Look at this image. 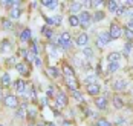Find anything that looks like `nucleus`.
Returning <instances> with one entry per match:
<instances>
[{
  "label": "nucleus",
  "instance_id": "obj_22",
  "mask_svg": "<svg viewBox=\"0 0 133 126\" xmlns=\"http://www.w3.org/2000/svg\"><path fill=\"white\" fill-rule=\"evenodd\" d=\"M119 69V62H115V63H109V66H107V71L109 72H115V71Z\"/></svg>",
  "mask_w": 133,
  "mask_h": 126
},
{
  "label": "nucleus",
  "instance_id": "obj_12",
  "mask_svg": "<svg viewBox=\"0 0 133 126\" xmlns=\"http://www.w3.org/2000/svg\"><path fill=\"white\" fill-rule=\"evenodd\" d=\"M20 40H22V42H29V40H31V29H23V31H22Z\"/></svg>",
  "mask_w": 133,
  "mask_h": 126
},
{
  "label": "nucleus",
  "instance_id": "obj_28",
  "mask_svg": "<svg viewBox=\"0 0 133 126\" xmlns=\"http://www.w3.org/2000/svg\"><path fill=\"white\" fill-rule=\"evenodd\" d=\"M93 56V51L90 49V48H84L83 49V57H86V58H92Z\"/></svg>",
  "mask_w": 133,
  "mask_h": 126
},
{
  "label": "nucleus",
  "instance_id": "obj_47",
  "mask_svg": "<svg viewBox=\"0 0 133 126\" xmlns=\"http://www.w3.org/2000/svg\"><path fill=\"white\" fill-rule=\"evenodd\" d=\"M0 126H3V125H0Z\"/></svg>",
  "mask_w": 133,
  "mask_h": 126
},
{
  "label": "nucleus",
  "instance_id": "obj_8",
  "mask_svg": "<svg viewBox=\"0 0 133 126\" xmlns=\"http://www.w3.org/2000/svg\"><path fill=\"white\" fill-rule=\"evenodd\" d=\"M15 88H17V92H18V94H26V83H25L22 79L15 82Z\"/></svg>",
  "mask_w": 133,
  "mask_h": 126
},
{
  "label": "nucleus",
  "instance_id": "obj_36",
  "mask_svg": "<svg viewBox=\"0 0 133 126\" xmlns=\"http://www.w3.org/2000/svg\"><path fill=\"white\" fill-rule=\"evenodd\" d=\"M124 15H125V17H133V6H129V8L125 9Z\"/></svg>",
  "mask_w": 133,
  "mask_h": 126
},
{
  "label": "nucleus",
  "instance_id": "obj_25",
  "mask_svg": "<svg viewBox=\"0 0 133 126\" xmlns=\"http://www.w3.org/2000/svg\"><path fill=\"white\" fill-rule=\"evenodd\" d=\"M2 85H3V86H9V85H11V77H9V74H3V77H2Z\"/></svg>",
  "mask_w": 133,
  "mask_h": 126
},
{
  "label": "nucleus",
  "instance_id": "obj_2",
  "mask_svg": "<svg viewBox=\"0 0 133 126\" xmlns=\"http://www.w3.org/2000/svg\"><path fill=\"white\" fill-rule=\"evenodd\" d=\"M110 42H112V39H110V34H109V32H99V34H98V39H96L98 46L104 48V46H107Z\"/></svg>",
  "mask_w": 133,
  "mask_h": 126
},
{
  "label": "nucleus",
  "instance_id": "obj_19",
  "mask_svg": "<svg viewBox=\"0 0 133 126\" xmlns=\"http://www.w3.org/2000/svg\"><path fill=\"white\" fill-rule=\"evenodd\" d=\"M63 72H64V75H66L67 79H69V77H74V69H72L69 65H64V66H63Z\"/></svg>",
  "mask_w": 133,
  "mask_h": 126
},
{
  "label": "nucleus",
  "instance_id": "obj_30",
  "mask_svg": "<svg viewBox=\"0 0 133 126\" xmlns=\"http://www.w3.org/2000/svg\"><path fill=\"white\" fill-rule=\"evenodd\" d=\"M72 94H74V97L77 98V100H78V101H83V94H81L80 91H78V89H74V91H72Z\"/></svg>",
  "mask_w": 133,
  "mask_h": 126
},
{
  "label": "nucleus",
  "instance_id": "obj_37",
  "mask_svg": "<svg viewBox=\"0 0 133 126\" xmlns=\"http://www.w3.org/2000/svg\"><path fill=\"white\" fill-rule=\"evenodd\" d=\"M95 79H96V75H89V77H87V79H86V83H87V85L96 83V82H95Z\"/></svg>",
  "mask_w": 133,
  "mask_h": 126
},
{
  "label": "nucleus",
  "instance_id": "obj_16",
  "mask_svg": "<svg viewBox=\"0 0 133 126\" xmlns=\"http://www.w3.org/2000/svg\"><path fill=\"white\" fill-rule=\"evenodd\" d=\"M113 105H115L116 109H121V108L124 106V101H122V98H121L119 95H115V97H113Z\"/></svg>",
  "mask_w": 133,
  "mask_h": 126
},
{
  "label": "nucleus",
  "instance_id": "obj_17",
  "mask_svg": "<svg viewBox=\"0 0 133 126\" xmlns=\"http://www.w3.org/2000/svg\"><path fill=\"white\" fill-rule=\"evenodd\" d=\"M11 49H12V45H11V42L3 40V43H2V51H3V52H11Z\"/></svg>",
  "mask_w": 133,
  "mask_h": 126
},
{
  "label": "nucleus",
  "instance_id": "obj_35",
  "mask_svg": "<svg viewBox=\"0 0 133 126\" xmlns=\"http://www.w3.org/2000/svg\"><path fill=\"white\" fill-rule=\"evenodd\" d=\"M124 13H125V6H124V5H119L118 9H116V14L118 15H124Z\"/></svg>",
  "mask_w": 133,
  "mask_h": 126
},
{
  "label": "nucleus",
  "instance_id": "obj_42",
  "mask_svg": "<svg viewBox=\"0 0 133 126\" xmlns=\"http://www.w3.org/2000/svg\"><path fill=\"white\" fill-rule=\"evenodd\" d=\"M6 63H8V65H14V63H15V58H14V57L8 58V60H6Z\"/></svg>",
  "mask_w": 133,
  "mask_h": 126
},
{
  "label": "nucleus",
  "instance_id": "obj_6",
  "mask_svg": "<svg viewBox=\"0 0 133 126\" xmlns=\"http://www.w3.org/2000/svg\"><path fill=\"white\" fill-rule=\"evenodd\" d=\"M87 43H89V35H87V34H84V32L80 34V35H78V39H77V45L81 46V48L84 49V48L87 46Z\"/></svg>",
  "mask_w": 133,
  "mask_h": 126
},
{
  "label": "nucleus",
  "instance_id": "obj_14",
  "mask_svg": "<svg viewBox=\"0 0 133 126\" xmlns=\"http://www.w3.org/2000/svg\"><path fill=\"white\" fill-rule=\"evenodd\" d=\"M48 9H55L57 6H58V2H55V0H44V2H41Z\"/></svg>",
  "mask_w": 133,
  "mask_h": 126
},
{
  "label": "nucleus",
  "instance_id": "obj_26",
  "mask_svg": "<svg viewBox=\"0 0 133 126\" xmlns=\"http://www.w3.org/2000/svg\"><path fill=\"white\" fill-rule=\"evenodd\" d=\"M103 19H104V13H103V11H96L95 15L92 17V20H95V22H101Z\"/></svg>",
  "mask_w": 133,
  "mask_h": 126
},
{
  "label": "nucleus",
  "instance_id": "obj_32",
  "mask_svg": "<svg viewBox=\"0 0 133 126\" xmlns=\"http://www.w3.org/2000/svg\"><path fill=\"white\" fill-rule=\"evenodd\" d=\"M43 34H44L48 39H52V35H54L52 29H48V28H43Z\"/></svg>",
  "mask_w": 133,
  "mask_h": 126
},
{
  "label": "nucleus",
  "instance_id": "obj_40",
  "mask_svg": "<svg viewBox=\"0 0 133 126\" xmlns=\"http://www.w3.org/2000/svg\"><path fill=\"white\" fill-rule=\"evenodd\" d=\"M52 20H54V25H58V23H61V15H55Z\"/></svg>",
  "mask_w": 133,
  "mask_h": 126
},
{
  "label": "nucleus",
  "instance_id": "obj_44",
  "mask_svg": "<svg viewBox=\"0 0 133 126\" xmlns=\"http://www.w3.org/2000/svg\"><path fill=\"white\" fill-rule=\"evenodd\" d=\"M127 28H129V29H133V19H132V20H129V23H127Z\"/></svg>",
  "mask_w": 133,
  "mask_h": 126
},
{
  "label": "nucleus",
  "instance_id": "obj_29",
  "mask_svg": "<svg viewBox=\"0 0 133 126\" xmlns=\"http://www.w3.org/2000/svg\"><path fill=\"white\" fill-rule=\"evenodd\" d=\"M66 83L69 85V88L74 91V89H77V83H75V80H74V77H69V79H66Z\"/></svg>",
  "mask_w": 133,
  "mask_h": 126
},
{
  "label": "nucleus",
  "instance_id": "obj_13",
  "mask_svg": "<svg viewBox=\"0 0 133 126\" xmlns=\"http://www.w3.org/2000/svg\"><path fill=\"white\" fill-rule=\"evenodd\" d=\"M121 58V54L119 52H112V54H109L107 56V60H109V63H115V62H119Z\"/></svg>",
  "mask_w": 133,
  "mask_h": 126
},
{
  "label": "nucleus",
  "instance_id": "obj_39",
  "mask_svg": "<svg viewBox=\"0 0 133 126\" xmlns=\"http://www.w3.org/2000/svg\"><path fill=\"white\" fill-rule=\"evenodd\" d=\"M25 114H26V112L23 111V108H20V109L17 111V117H18V118H23V117H25Z\"/></svg>",
  "mask_w": 133,
  "mask_h": 126
},
{
  "label": "nucleus",
  "instance_id": "obj_33",
  "mask_svg": "<svg viewBox=\"0 0 133 126\" xmlns=\"http://www.w3.org/2000/svg\"><path fill=\"white\" fill-rule=\"evenodd\" d=\"M48 72H49L52 77H57V75H58V71H57V68H55V66H51V68H48Z\"/></svg>",
  "mask_w": 133,
  "mask_h": 126
},
{
  "label": "nucleus",
  "instance_id": "obj_1",
  "mask_svg": "<svg viewBox=\"0 0 133 126\" xmlns=\"http://www.w3.org/2000/svg\"><path fill=\"white\" fill-rule=\"evenodd\" d=\"M109 34H110V39H112V40H116V39H119L121 35L124 34V31H122L121 26H118L116 23H112V25H110V29H109Z\"/></svg>",
  "mask_w": 133,
  "mask_h": 126
},
{
  "label": "nucleus",
  "instance_id": "obj_18",
  "mask_svg": "<svg viewBox=\"0 0 133 126\" xmlns=\"http://www.w3.org/2000/svg\"><path fill=\"white\" fill-rule=\"evenodd\" d=\"M81 6H83V2H72V5H70V11L72 13H77V11H80Z\"/></svg>",
  "mask_w": 133,
  "mask_h": 126
},
{
  "label": "nucleus",
  "instance_id": "obj_43",
  "mask_svg": "<svg viewBox=\"0 0 133 126\" xmlns=\"http://www.w3.org/2000/svg\"><path fill=\"white\" fill-rule=\"evenodd\" d=\"M34 63H35L37 66H41V60L38 58V57H35V60H34Z\"/></svg>",
  "mask_w": 133,
  "mask_h": 126
},
{
  "label": "nucleus",
  "instance_id": "obj_10",
  "mask_svg": "<svg viewBox=\"0 0 133 126\" xmlns=\"http://www.w3.org/2000/svg\"><path fill=\"white\" fill-rule=\"evenodd\" d=\"M125 86H127L125 80H116V82L113 83V89H115V91H124Z\"/></svg>",
  "mask_w": 133,
  "mask_h": 126
},
{
  "label": "nucleus",
  "instance_id": "obj_38",
  "mask_svg": "<svg viewBox=\"0 0 133 126\" xmlns=\"http://www.w3.org/2000/svg\"><path fill=\"white\" fill-rule=\"evenodd\" d=\"M28 114H29V117H31V118H34V117H35V114H37V111H35L34 108H29V109H28Z\"/></svg>",
  "mask_w": 133,
  "mask_h": 126
},
{
  "label": "nucleus",
  "instance_id": "obj_23",
  "mask_svg": "<svg viewBox=\"0 0 133 126\" xmlns=\"http://www.w3.org/2000/svg\"><path fill=\"white\" fill-rule=\"evenodd\" d=\"M69 23H70V26H78V25H80V20H78V17H77V15H70V17H69Z\"/></svg>",
  "mask_w": 133,
  "mask_h": 126
},
{
  "label": "nucleus",
  "instance_id": "obj_15",
  "mask_svg": "<svg viewBox=\"0 0 133 126\" xmlns=\"http://www.w3.org/2000/svg\"><path fill=\"white\" fill-rule=\"evenodd\" d=\"M15 69L18 71L20 74H28V65L26 63H17L15 65Z\"/></svg>",
  "mask_w": 133,
  "mask_h": 126
},
{
  "label": "nucleus",
  "instance_id": "obj_4",
  "mask_svg": "<svg viewBox=\"0 0 133 126\" xmlns=\"http://www.w3.org/2000/svg\"><path fill=\"white\" fill-rule=\"evenodd\" d=\"M58 46H61V48H64V49H67V48L70 46V34H69V32H63V34L60 35V39H58Z\"/></svg>",
  "mask_w": 133,
  "mask_h": 126
},
{
  "label": "nucleus",
  "instance_id": "obj_9",
  "mask_svg": "<svg viewBox=\"0 0 133 126\" xmlns=\"http://www.w3.org/2000/svg\"><path fill=\"white\" fill-rule=\"evenodd\" d=\"M87 92L90 95H96L99 92V85L98 83H92V85H87Z\"/></svg>",
  "mask_w": 133,
  "mask_h": 126
},
{
  "label": "nucleus",
  "instance_id": "obj_7",
  "mask_svg": "<svg viewBox=\"0 0 133 126\" xmlns=\"http://www.w3.org/2000/svg\"><path fill=\"white\" fill-rule=\"evenodd\" d=\"M57 105H58V106H61V108H63V106H66L67 105V97H66V94H64V92H60V94H57Z\"/></svg>",
  "mask_w": 133,
  "mask_h": 126
},
{
  "label": "nucleus",
  "instance_id": "obj_11",
  "mask_svg": "<svg viewBox=\"0 0 133 126\" xmlns=\"http://www.w3.org/2000/svg\"><path fill=\"white\" fill-rule=\"evenodd\" d=\"M95 103H96V108H98V109H106V108H107V100H106V97H98Z\"/></svg>",
  "mask_w": 133,
  "mask_h": 126
},
{
  "label": "nucleus",
  "instance_id": "obj_5",
  "mask_svg": "<svg viewBox=\"0 0 133 126\" xmlns=\"http://www.w3.org/2000/svg\"><path fill=\"white\" fill-rule=\"evenodd\" d=\"M5 105L9 108H17L18 106V98L15 95H6L5 97Z\"/></svg>",
  "mask_w": 133,
  "mask_h": 126
},
{
  "label": "nucleus",
  "instance_id": "obj_24",
  "mask_svg": "<svg viewBox=\"0 0 133 126\" xmlns=\"http://www.w3.org/2000/svg\"><path fill=\"white\" fill-rule=\"evenodd\" d=\"M124 35H125V39H127L130 43L133 42V31H132V29L125 28V29H124Z\"/></svg>",
  "mask_w": 133,
  "mask_h": 126
},
{
  "label": "nucleus",
  "instance_id": "obj_34",
  "mask_svg": "<svg viewBox=\"0 0 133 126\" xmlns=\"http://www.w3.org/2000/svg\"><path fill=\"white\" fill-rule=\"evenodd\" d=\"M130 51H132V43H125V46H124V52H125V56H129L130 54Z\"/></svg>",
  "mask_w": 133,
  "mask_h": 126
},
{
  "label": "nucleus",
  "instance_id": "obj_21",
  "mask_svg": "<svg viewBox=\"0 0 133 126\" xmlns=\"http://www.w3.org/2000/svg\"><path fill=\"white\" fill-rule=\"evenodd\" d=\"M2 26H3V29L9 31V29H12V23H11L9 19H3V20H2Z\"/></svg>",
  "mask_w": 133,
  "mask_h": 126
},
{
  "label": "nucleus",
  "instance_id": "obj_31",
  "mask_svg": "<svg viewBox=\"0 0 133 126\" xmlns=\"http://www.w3.org/2000/svg\"><path fill=\"white\" fill-rule=\"evenodd\" d=\"M20 15H22L20 9H11V19H18Z\"/></svg>",
  "mask_w": 133,
  "mask_h": 126
},
{
  "label": "nucleus",
  "instance_id": "obj_20",
  "mask_svg": "<svg viewBox=\"0 0 133 126\" xmlns=\"http://www.w3.org/2000/svg\"><path fill=\"white\" fill-rule=\"evenodd\" d=\"M118 6H119V3H118V2H115V0H110V2H109V11H112V13H116Z\"/></svg>",
  "mask_w": 133,
  "mask_h": 126
},
{
  "label": "nucleus",
  "instance_id": "obj_41",
  "mask_svg": "<svg viewBox=\"0 0 133 126\" xmlns=\"http://www.w3.org/2000/svg\"><path fill=\"white\" fill-rule=\"evenodd\" d=\"M46 94H48L49 97H52V95H54V88H52V86H49V89L46 91Z\"/></svg>",
  "mask_w": 133,
  "mask_h": 126
},
{
  "label": "nucleus",
  "instance_id": "obj_46",
  "mask_svg": "<svg viewBox=\"0 0 133 126\" xmlns=\"http://www.w3.org/2000/svg\"><path fill=\"white\" fill-rule=\"evenodd\" d=\"M29 126H35V125H29Z\"/></svg>",
  "mask_w": 133,
  "mask_h": 126
},
{
  "label": "nucleus",
  "instance_id": "obj_27",
  "mask_svg": "<svg viewBox=\"0 0 133 126\" xmlns=\"http://www.w3.org/2000/svg\"><path fill=\"white\" fill-rule=\"evenodd\" d=\"M96 126H112V123L106 120V118H98L96 120Z\"/></svg>",
  "mask_w": 133,
  "mask_h": 126
},
{
  "label": "nucleus",
  "instance_id": "obj_3",
  "mask_svg": "<svg viewBox=\"0 0 133 126\" xmlns=\"http://www.w3.org/2000/svg\"><path fill=\"white\" fill-rule=\"evenodd\" d=\"M78 20H80V25L83 28H87V26L90 25V22H92V15L89 14L87 11H83V13L78 15Z\"/></svg>",
  "mask_w": 133,
  "mask_h": 126
},
{
  "label": "nucleus",
  "instance_id": "obj_45",
  "mask_svg": "<svg viewBox=\"0 0 133 126\" xmlns=\"http://www.w3.org/2000/svg\"><path fill=\"white\" fill-rule=\"evenodd\" d=\"M44 126H55V125H54V123H46Z\"/></svg>",
  "mask_w": 133,
  "mask_h": 126
}]
</instances>
